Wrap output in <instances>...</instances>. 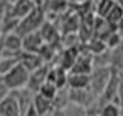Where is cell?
<instances>
[{
	"instance_id": "obj_1",
	"label": "cell",
	"mask_w": 123,
	"mask_h": 116,
	"mask_svg": "<svg viewBox=\"0 0 123 116\" xmlns=\"http://www.w3.org/2000/svg\"><path fill=\"white\" fill-rule=\"evenodd\" d=\"M46 20H48V17H46L45 9L38 5L32 13H29L25 19H22V20L18 22V28H17L15 33H18L22 37H25L26 34L40 31V28L43 26V23Z\"/></svg>"
},
{
	"instance_id": "obj_2",
	"label": "cell",
	"mask_w": 123,
	"mask_h": 116,
	"mask_svg": "<svg viewBox=\"0 0 123 116\" xmlns=\"http://www.w3.org/2000/svg\"><path fill=\"white\" fill-rule=\"evenodd\" d=\"M3 77H5L6 84L9 85L11 90H12V91H17V90H23V88L28 87L29 77H31V71L23 64L18 62V64L15 65V67L11 70L9 73H6Z\"/></svg>"
},
{
	"instance_id": "obj_3",
	"label": "cell",
	"mask_w": 123,
	"mask_h": 116,
	"mask_svg": "<svg viewBox=\"0 0 123 116\" xmlns=\"http://www.w3.org/2000/svg\"><path fill=\"white\" fill-rule=\"evenodd\" d=\"M112 73H114V68H111V67H95L94 71L91 73L89 88L98 99H100V96H102V93L105 91L108 82H109L111 77H112Z\"/></svg>"
},
{
	"instance_id": "obj_4",
	"label": "cell",
	"mask_w": 123,
	"mask_h": 116,
	"mask_svg": "<svg viewBox=\"0 0 123 116\" xmlns=\"http://www.w3.org/2000/svg\"><path fill=\"white\" fill-rule=\"evenodd\" d=\"M23 53V37L18 33H6L3 34V56L20 57Z\"/></svg>"
},
{
	"instance_id": "obj_5",
	"label": "cell",
	"mask_w": 123,
	"mask_h": 116,
	"mask_svg": "<svg viewBox=\"0 0 123 116\" xmlns=\"http://www.w3.org/2000/svg\"><path fill=\"white\" fill-rule=\"evenodd\" d=\"M37 6H38V3L36 0H14V2H11V9H9L8 17L22 20L29 13H32Z\"/></svg>"
},
{
	"instance_id": "obj_6",
	"label": "cell",
	"mask_w": 123,
	"mask_h": 116,
	"mask_svg": "<svg viewBox=\"0 0 123 116\" xmlns=\"http://www.w3.org/2000/svg\"><path fill=\"white\" fill-rule=\"evenodd\" d=\"M94 56L89 53L80 51L77 60L74 62V67L71 68L69 73H75V74H91L94 71Z\"/></svg>"
},
{
	"instance_id": "obj_7",
	"label": "cell",
	"mask_w": 123,
	"mask_h": 116,
	"mask_svg": "<svg viewBox=\"0 0 123 116\" xmlns=\"http://www.w3.org/2000/svg\"><path fill=\"white\" fill-rule=\"evenodd\" d=\"M48 73H49V65H42L40 68L31 71V77H29V84L26 88H29L32 93H38L40 87L48 80Z\"/></svg>"
},
{
	"instance_id": "obj_8",
	"label": "cell",
	"mask_w": 123,
	"mask_h": 116,
	"mask_svg": "<svg viewBox=\"0 0 123 116\" xmlns=\"http://www.w3.org/2000/svg\"><path fill=\"white\" fill-rule=\"evenodd\" d=\"M43 46H45V40H43V37H42L40 31L26 34V36L23 37V51L25 53L38 54Z\"/></svg>"
},
{
	"instance_id": "obj_9",
	"label": "cell",
	"mask_w": 123,
	"mask_h": 116,
	"mask_svg": "<svg viewBox=\"0 0 123 116\" xmlns=\"http://www.w3.org/2000/svg\"><path fill=\"white\" fill-rule=\"evenodd\" d=\"M0 116H22V108L14 93L0 101Z\"/></svg>"
},
{
	"instance_id": "obj_10",
	"label": "cell",
	"mask_w": 123,
	"mask_h": 116,
	"mask_svg": "<svg viewBox=\"0 0 123 116\" xmlns=\"http://www.w3.org/2000/svg\"><path fill=\"white\" fill-rule=\"evenodd\" d=\"M40 34L43 37L45 44H49V45H55V42L60 40V29L55 26V23L52 20H46L43 23V26L40 28Z\"/></svg>"
},
{
	"instance_id": "obj_11",
	"label": "cell",
	"mask_w": 123,
	"mask_h": 116,
	"mask_svg": "<svg viewBox=\"0 0 123 116\" xmlns=\"http://www.w3.org/2000/svg\"><path fill=\"white\" fill-rule=\"evenodd\" d=\"M68 5H69L68 0H43L40 6L45 9L46 15L49 13L55 15H63L65 11L68 9Z\"/></svg>"
},
{
	"instance_id": "obj_12",
	"label": "cell",
	"mask_w": 123,
	"mask_h": 116,
	"mask_svg": "<svg viewBox=\"0 0 123 116\" xmlns=\"http://www.w3.org/2000/svg\"><path fill=\"white\" fill-rule=\"evenodd\" d=\"M34 107L37 108V111H38L40 116H49L55 110V102L51 101V99H48V98H45L40 93H37L36 98H34Z\"/></svg>"
},
{
	"instance_id": "obj_13",
	"label": "cell",
	"mask_w": 123,
	"mask_h": 116,
	"mask_svg": "<svg viewBox=\"0 0 123 116\" xmlns=\"http://www.w3.org/2000/svg\"><path fill=\"white\" fill-rule=\"evenodd\" d=\"M89 85H91V74L69 73L68 88H71V90H82V88H89Z\"/></svg>"
},
{
	"instance_id": "obj_14",
	"label": "cell",
	"mask_w": 123,
	"mask_h": 116,
	"mask_svg": "<svg viewBox=\"0 0 123 116\" xmlns=\"http://www.w3.org/2000/svg\"><path fill=\"white\" fill-rule=\"evenodd\" d=\"M109 51H111V68H114L115 71H120L123 68V40Z\"/></svg>"
},
{
	"instance_id": "obj_15",
	"label": "cell",
	"mask_w": 123,
	"mask_h": 116,
	"mask_svg": "<svg viewBox=\"0 0 123 116\" xmlns=\"http://www.w3.org/2000/svg\"><path fill=\"white\" fill-rule=\"evenodd\" d=\"M20 62V57H14V56H3L0 59V76H5L6 73H9L15 65Z\"/></svg>"
},
{
	"instance_id": "obj_16",
	"label": "cell",
	"mask_w": 123,
	"mask_h": 116,
	"mask_svg": "<svg viewBox=\"0 0 123 116\" xmlns=\"http://www.w3.org/2000/svg\"><path fill=\"white\" fill-rule=\"evenodd\" d=\"M62 110H63V116H88V108L77 105L74 102H68Z\"/></svg>"
},
{
	"instance_id": "obj_17",
	"label": "cell",
	"mask_w": 123,
	"mask_h": 116,
	"mask_svg": "<svg viewBox=\"0 0 123 116\" xmlns=\"http://www.w3.org/2000/svg\"><path fill=\"white\" fill-rule=\"evenodd\" d=\"M38 93H40V94H43L45 98H48V99H51V101L55 102L57 96H59V93H60V88L57 87V85H54V84H51V82H48V80H46V82L40 87Z\"/></svg>"
},
{
	"instance_id": "obj_18",
	"label": "cell",
	"mask_w": 123,
	"mask_h": 116,
	"mask_svg": "<svg viewBox=\"0 0 123 116\" xmlns=\"http://www.w3.org/2000/svg\"><path fill=\"white\" fill-rule=\"evenodd\" d=\"M114 5H115V0H98V2L94 5L97 17H103V19H105L106 14L112 9Z\"/></svg>"
},
{
	"instance_id": "obj_19",
	"label": "cell",
	"mask_w": 123,
	"mask_h": 116,
	"mask_svg": "<svg viewBox=\"0 0 123 116\" xmlns=\"http://www.w3.org/2000/svg\"><path fill=\"white\" fill-rule=\"evenodd\" d=\"M123 19V8L120 6V5H115L112 6V9L109 11V13L106 14V17H105V20L109 23V25H112V26H115L118 22H120Z\"/></svg>"
},
{
	"instance_id": "obj_20",
	"label": "cell",
	"mask_w": 123,
	"mask_h": 116,
	"mask_svg": "<svg viewBox=\"0 0 123 116\" xmlns=\"http://www.w3.org/2000/svg\"><path fill=\"white\" fill-rule=\"evenodd\" d=\"M122 113H123V108L114 102L103 104L100 107V116H122Z\"/></svg>"
},
{
	"instance_id": "obj_21",
	"label": "cell",
	"mask_w": 123,
	"mask_h": 116,
	"mask_svg": "<svg viewBox=\"0 0 123 116\" xmlns=\"http://www.w3.org/2000/svg\"><path fill=\"white\" fill-rule=\"evenodd\" d=\"M9 9H11V0H0V29L9 15Z\"/></svg>"
},
{
	"instance_id": "obj_22",
	"label": "cell",
	"mask_w": 123,
	"mask_h": 116,
	"mask_svg": "<svg viewBox=\"0 0 123 116\" xmlns=\"http://www.w3.org/2000/svg\"><path fill=\"white\" fill-rule=\"evenodd\" d=\"M11 93H12V90H11L9 85L6 84L5 77L0 76V101H3L5 98H8V96H9Z\"/></svg>"
},
{
	"instance_id": "obj_23",
	"label": "cell",
	"mask_w": 123,
	"mask_h": 116,
	"mask_svg": "<svg viewBox=\"0 0 123 116\" xmlns=\"http://www.w3.org/2000/svg\"><path fill=\"white\" fill-rule=\"evenodd\" d=\"M115 104L123 108V79L120 80V87H118V94H117V101H115Z\"/></svg>"
},
{
	"instance_id": "obj_24",
	"label": "cell",
	"mask_w": 123,
	"mask_h": 116,
	"mask_svg": "<svg viewBox=\"0 0 123 116\" xmlns=\"http://www.w3.org/2000/svg\"><path fill=\"white\" fill-rule=\"evenodd\" d=\"M23 116H40V115H38L37 108L34 107V104H32V105H31V107L28 108V110H26L25 113H23Z\"/></svg>"
},
{
	"instance_id": "obj_25",
	"label": "cell",
	"mask_w": 123,
	"mask_h": 116,
	"mask_svg": "<svg viewBox=\"0 0 123 116\" xmlns=\"http://www.w3.org/2000/svg\"><path fill=\"white\" fill-rule=\"evenodd\" d=\"M115 31H117V33H118V34H120V36L123 37V19H122V20L117 23V25H115Z\"/></svg>"
},
{
	"instance_id": "obj_26",
	"label": "cell",
	"mask_w": 123,
	"mask_h": 116,
	"mask_svg": "<svg viewBox=\"0 0 123 116\" xmlns=\"http://www.w3.org/2000/svg\"><path fill=\"white\" fill-rule=\"evenodd\" d=\"M3 57V33L0 31V59Z\"/></svg>"
},
{
	"instance_id": "obj_27",
	"label": "cell",
	"mask_w": 123,
	"mask_h": 116,
	"mask_svg": "<svg viewBox=\"0 0 123 116\" xmlns=\"http://www.w3.org/2000/svg\"><path fill=\"white\" fill-rule=\"evenodd\" d=\"M51 116H63V110H62V108H55L51 113Z\"/></svg>"
},
{
	"instance_id": "obj_28",
	"label": "cell",
	"mask_w": 123,
	"mask_h": 116,
	"mask_svg": "<svg viewBox=\"0 0 123 116\" xmlns=\"http://www.w3.org/2000/svg\"><path fill=\"white\" fill-rule=\"evenodd\" d=\"M68 2L69 3H72V5H82V3H85V2H86V0H68Z\"/></svg>"
},
{
	"instance_id": "obj_29",
	"label": "cell",
	"mask_w": 123,
	"mask_h": 116,
	"mask_svg": "<svg viewBox=\"0 0 123 116\" xmlns=\"http://www.w3.org/2000/svg\"><path fill=\"white\" fill-rule=\"evenodd\" d=\"M115 3H117V5H120V6L123 8V0H115Z\"/></svg>"
},
{
	"instance_id": "obj_30",
	"label": "cell",
	"mask_w": 123,
	"mask_h": 116,
	"mask_svg": "<svg viewBox=\"0 0 123 116\" xmlns=\"http://www.w3.org/2000/svg\"><path fill=\"white\" fill-rule=\"evenodd\" d=\"M118 74H120V77H122V79H123V68L120 70V71H118Z\"/></svg>"
},
{
	"instance_id": "obj_31",
	"label": "cell",
	"mask_w": 123,
	"mask_h": 116,
	"mask_svg": "<svg viewBox=\"0 0 123 116\" xmlns=\"http://www.w3.org/2000/svg\"><path fill=\"white\" fill-rule=\"evenodd\" d=\"M122 116H123V113H122Z\"/></svg>"
}]
</instances>
